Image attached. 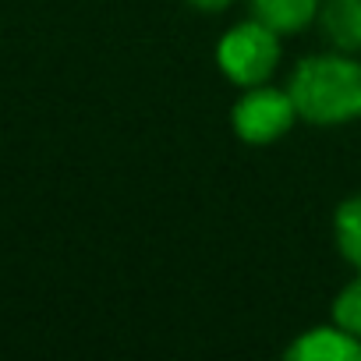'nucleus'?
I'll return each mask as SVG.
<instances>
[{"mask_svg":"<svg viewBox=\"0 0 361 361\" xmlns=\"http://www.w3.org/2000/svg\"><path fill=\"white\" fill-rule=\"evenodd\" d=\"M287 92L301 124L340 128L361 121V54L322 50L294 64Z\"/></svg>","mask_w":361,"mask_h":361,"instance_id":"f257e3e1","label":"nucleus"},{"mask_svg":"<svg viewBox=\"0 0 361 361\" xmlns=\"http://www.w3.org/2000/svg\"><path fill=\"white\" fill-rule=\"evenodd\" d=\"M280 61H283V36L255 15L245 22H234L216 39V68L238 89L273 82L280 71Z\"/></svg>","mask_w":361,"mask_h":361,"instance_id":"f03ea898","label":"nucleus"},{"mask_svg":"<svg viewBox=\"0 0 361 361\" xmlns=\"http://www.w3.org/2000/svg\"><path fill=\"white\" fill-rule=\"evenodd\" d=\"M298 106L287 92V85H252L241 89V96L231 106V128L238 135V142L252 145V149H266L276 145L280 138H287L298 124Z\"/></svg>","mask_w":361,"mask_h":361,"instance_id":"7ed1b4c3","label":"nucleus"},{"mask_svg":"<svg viewBox=\"0 0 361 361\" xmlns=\"http://www.w3.org/2000/svg\"><path fill=\"white\" fill-rule=\"evenodd\" d=\"M283 354L290 361H361V340L329 319L322 326L301 329Z\"/></svg>","mask_w":361,"mask_h":361,"instance_id":"20e7f679","label":"nucleus"},{"mask_svg":"<svg viewBox=\"0 0 361 361\" xmlns=\"http://www.w3.org/2000/svg\"><path fill=\"white\" fill-rule=\"evenodd\" d=\"M319 29L333 50L361 54V0H322Z\"/></svg>","mask_w":361,"mask_h":361,"instance_id":"39448f33","label":"nucleus"},{"mask_svg":"<svg viewBox=\"0 0 361 361\" xmlns=\"http://www.w3.org/2000/svg\"><path fill=\"white\" fill-rule=\"evenodd\" d=\"M255 18L273 25L280 36H298L319 22L322 0H248Z\"/></svg>","mask_w":361,"mask_h":361,"instance_id":"423d86ee","label":"nucleus"},{"mask_svg":"<svg viewBox=\"0 0 361 361\" xmlns=\"http://www.w3.org/2000/svg\"><path fill=\"white\" fill-rule=\"evenodd\" d=\"M333 245H336L340 259L354 273H361V192L347 195L333 209Z\"/></svg>","mask_w":361,"mask_h":361,"instance_id":"0eeeda50","label":"nucleus"},{"mask_svg":"<svg viewBox=\"0 0 361 361\" xmlns=\"http://www.w3.org/2000/svg\"><path fill=\"white\" fill-rule=\"evenodd\" d=\"M329 319L361 340V273H354V276L336 290V298H333V305H329Z\"/></svg>","mask_w":361,"mask_h":361,"instance_id":"6e6552de","label":"nucleus"},{"mask_svg":"<svg viewBox=\"0 0 361 361\" xmlns=\"http://www.w3.org/2000/svg\"><path fill=\"white\" fill-rule=\"evenodd\" d=\"M188 8H195V11H202V15H220V11H227V8H234L238 0H185Z\"/></svg>","mask_w":361,"mask_h":361,"instance_id":"1a4fd4ad","label":"nucleus"}]
</instances>
